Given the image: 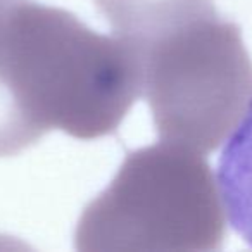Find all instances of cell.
Returning a JSON list of instances; mask_svg holds the SVG:
<instances>
[{"label":"cell","instance_id":"obj_1","mask_svg":"<svg viewBox=\"0 0 252 252\" xmlns=\"http://www.w3.org/2000/svg\"><path fill=\"white\" fill-rule=\"evenodd\" d=\"M142 95L140 64L119 36L59 7L14 0L0 23V158L47 131L80 140L114 133Z\"/></svg>","mask_w":252,"mask_h":252},{"label":"cell","instance_id":"obj_3","mask_svg":"<svg viewBox=\"0 0 252 252\" xmlns=\"http://www.w3.org/2000/svg\"><path fill=\"white\" fill-rule=\"evenodd\" d=\"M224 206L206 154L161 140L126 156L76 228L81 252L216 251Z\"/></svg>","mask_w":252,"mask_h":252},{"label":"cell","instance_id":"obj_5","mask_svg":"<svg viewBox=\"0 0 252 252\" xmlns=\"http://www.w3.org/2000/svg\"><path fill=\"white\" fill-rule=\"evenodd\" d=\"M0 2H9V0H0Z\"/></svg>","mask_w":252,"mask_h":252},{"label":"cell","instance_id":"obj_4","mask_svg":"<svg viewBox=\"0 0 252 252\" xmlns=\"http://www.w3.org/2000/svg\"><path fill=\"white\" fill-rule=\"evenodd\" d=\"M216 180L228 221L252 247V98L224 142Z\"/></svg>","mask_w":252,"mask_h":252},{"label":"cell","instance_id":"obj_2","mask_svg":"<svg viewBox=\"0 0 252 252\" xmlns=\"http://www.w3.org/2000/svg\"><path fill=\"white\" fill-rule=\"evenodd\" d=\"M131 49L161 140L200 154L226 142L252 98V61L235 23L213 4Z\"/></svg>","mask_w":252,"mask_h":252}]
</instances>
